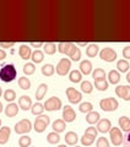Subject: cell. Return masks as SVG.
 I'll return each instance as SVG.
<instances>
[{"label":"cell","instance_id":"18","mask_svg":"<svg viewBox=\"0 0 130 147\" xmlns=\"http://www.w3.org/2000/svg\"><path fill=\"white\" fill-rule=\"evenodd\" d=\"M119 126L122 127V130L124 131V132H130V119L129 118H127L125 115H123V117H120L119 118Z\"/></svg>","mask_w":130,"mask_h":147},{"label":"cell","instance_id":"1","mask_svg":"<svg viewBox=\"0 0 130 147\" xmlns=\"http://www.w3.org/2000/svg\"><path fill=\"white\" fill-rule=\"evenodd\" d=\"M17 76V70L14 64H6L0 69V80L5 84H10Z\"/></svg>","mask_w":130,"mask_h":147},{"label":"cell","instance_id":"22","mask_svg":"<svg viewBox=\"0 0 130 147\" xmlns=\"http://www.w3.org/2000/svg\"><path fill=\"white\" fill-rule=\"evenodd\" d=\"M65 127H66V124H65V121L63 120V119H57L54 123H53V130L55 132H63L65 130Z\"/></svg>","mask_w":130,"mask_h":147},{"label":"cell","instance_id":"49","mask_svg":"<svg viewBox=\"0 0 130 147\" xmlns=\"http://www.w3.org/2000/svg\"><path fill=\"white\" fill-rule=\"evenodd\" d=\"M31 45H32V47H35V48H39V47H42V45H43V43H42V42H32L31 43Z\"/></svg>","mask_w":130,"mask_h":147},{"label":"cell","instance_id":"27","mask_svg":"<svg viewBox=\"0 0 130 147\" xmlns=\"http://www.w3.org/2000/svg\"><path fill=\"white\" fill-rule=\"evenodd\" d=\"M71 47H72V43H59L58 45H57V48H58V52L59 53H62V54H65V55H68V53H69V50L71 49Z\"/></svg>","mask_w":130,"mask_h":147},{"label":"cell","instance_id":"13","mask_svg":"<svg viewBox=\"0 0 130 147\" xmlns=\"http://www.w3.org/2000/svg\"><path fill=\"white\" fill-rule=\"evenodd\" d=\"M18 107H20L22 110H28L32 108V100L28 96H21L18 98Z\"/></svg>","mask_w":130,"mask_h":147},{"label":"cell","instance_id":"15","mask_svg":"<svg viewBox=\"0 0 130 147\" xmlns=\"http://www.w3.org/2000/svg\"><path fill=\"white\" fill-rule=\"evenodd\" d=\"M18 109H20V107H18L16 103H10L5 109V115L9 117V118L16 117L17 113H18Z\"/></svg>","mask_w":130,"mask_h":147},{"label":"cell","instance_id":"25","mask_svg":"<svg viewBox=\"0 0 130 147\" xmlns=\"http://www.w3.org/2000/svg\"><path fill=\"white\" fill-rule=\"evenodd\" d=\"M41 71H42V75H44V76H52L55 71V67L52 64H45V65L42 66Z\"/></svg>","mask_w":130,"mask_h":147},{"label":"cell","instance_id":"55","mask_svg":"<svg viewBox=\"0 0 130 147\" xmlns=\"http://www.w3.org/2000/svg\"><path fill=\"white\" fill-rule=\"evenodd\" d=\"M75 147H80V146H75Z\"/></svg>","mask_w":130,"mask_h":147},{"label":"cell","instance_id":"35","mask_svg":"<svg viewBox=\"0 0 130 147\" xmlns=\"http://www.w3.org/2000/svg\"><path fill=\"white\" fill-rule=\"evenodd\" d=\"M95 136H91V135H87V134H83L82 139H81V144L83 146H91L92 144L95 142Z\"/></svg>","mask_w":130,"mask_h":147},{"label":"cell","instance_id":"20","mask_svg":"<svg viewBox=\"0 0 130 147\" xmlns=\"http://www.w3.org/2000/svg\"><path fill=\"white\" fill-rule=\"evenodd\" d=\"M92 70V64L90 60H83L80 64V72L83 75H89Z\"/></svg>","mask_w":130,"mask_h":147},{"label":"cell","instance_id":"6","mask_svg":"<svg viewBox=\"0 0 130 147\" xmlns=\"http://www.w3.org/2000/svg\"><path fill=\"white\" fill-rule=\"evenodd\" d=\"M109 137H110V141L114 146H120L123 144V139L124 136L122 134V131L119 130L118 127H112L109 130Z\"/></svg>","mask_w":130,"mask_h":147},{"label":"cell","instance_id":"10","mask_svg":"<svg viewBox=\"0 0 130 147\" xmlns=\"http://www.w3.org/2000/svg\"><path fill=\"white\" fill-rule=\"evenodd\" d=\"M76 119V113L70 105H65L63 108V120L65 123H71Z\"/></svg>","mask_w":130,"mask_h":147},{"label":"cell","instance_id":"38","mask_svg":"<svg viewBox=\"0 0 130 147\" xmlns=\"http://www.w3.org/2000/svg\"><path fill=\"white\" fill-rule=\"evenodd\" d=\"M31 142H32L31 137L26 136V135L21 136L20 139H18V145H20V147H30L31 146Z\"/></svg>","mask_w":130,"mask_h":147},{"label":"cell","instance_id":"47","mask_svg":"<svg viewBox=\"0 0 130 147\" xmlns=\"http://www.w3.org/2000/svg\"><path fill=\"white\" fill-rule=\"evenodd\" d=\"M14 44H15L14 42H1L0 43V47H1L3 49H6V48H11Z\"/></svg>","mask_w":130,"mask_h":147},{"label":"cell","instance_id":"46","mask_svg":"<svg viewBox=\"0 0 130 147\" xmlns=\"http://www.w3.org/2000/svg\"><path fill=\"white\" fill-rule=\"evenodd\" d=\"M123 57L125 59H130V45H128V47H125L123 49Z\"/></svg>","mask_w":130,"mask_h":147},{"label":"cell","instance_id":"40","mask_svg":"<svg viewBox=\"0 0 130 147\" xmlns=\"http://www.w3.org/2000/svg\"><path fill=\"white\" fill-rule=\"evenodd\" d=\"M81 90L83 93H91L92 90H93V86H92L90 81H83L81 82Z\"/></svg>","mask_w":130,"mask_h":147},{"label":"cell","instance_id":"17","mask_svg":"<svg viewBox=\"0 0 130 147\" xmlns=\"http://www.w3.org/2000/svg\"><path fill=\"white\" fill-rule=\"evenodd\" d=\"M18 55L21 57V59H25V60L30 59L31 55H32V52H31V49H30L28 45L22 44L20 47V49H18Z\"/></svg>","mask_w":130,"mask_h":147},{"label":"cell","instance_id":"32","mask_svg":"<svg viewBox=\"0 0 130 147\" xmlns=\"http://www.w3.org/2000/svg\"><path fill=\"white\" fill-rule=\"evenodd\" d=\"M47 141L49 142V144H52V145H55V144H58V142L60 141V136L58 132H49L48 136H47Z\"/></svg>","mask_w":130,"mask_h":147},{"label":"cell","instance_id":"12","mask_svg":"<svg viewBox=\"0 0 130 147\" xmlns=\"http://www.w3.org/2000/svg\"><path fill=\"white\" fill-rule=\"evenodd\" d=\"M110 129H112V123H110L109 119H102L97 123V131L102 132V134L109 132Z\"/></svg>","mask_w":130,"mask_h":147},{"label":"cell","instance_id":"5","mask_svg":"<svg viewBox=\"0 0 130 147\" xmlns=\"http://www.w3.org/2000/svg\"><path fill=\"white\" fill-rule=\"evenodd\" d=\"M32 129V123L28 119H22L21 121L15 124V132L16 134H27Z\"/></svg>","mask_w":130,"mask_h":147},{"label":"cell","instance_id":"21","mask_svg":"<svg viewBox=\"0 0 130 147\" xmlns=\"http://www.w3.org/2000/svg\"><path fill=\"white\" fill-rule=\"evenodd\" d=\"M77 140H79V137H77L76 132L69 131V132L65 134V142H66L68 145H75L77 142Z\"/></svg>","mask_w":130,"mask_h":147},{"label":"cell","instance_id":"41","mask_svg":"<svg viewBox=\"0 0 130 147\" xmlns=\"http://www.w3.org/2000/svg\"><path fill=\"white\" fill-rule=\"evenodd\" d=\"M95 87L98 91H107V90H108V82H107L106 80L95 81Z\"/></svg>","mask_w":130,"mask_h":147},{"label":"cell","instance_id":"45","mask_svg":"<svg viewBox=\"0 0 130 147\" xmlns=\"http://www.w3.org/2000/svg\"><path fill=\"white\" fill-rule=\"evenodd\" d=\"M123 144H124V147H130V132H128V134L124 136Z\"/></svg>","mask_w":130,"mask_h":147},{"label":"cell","instance_id":"23","mask_svg":"<svg viewBox=\"0 0 130 147\" xmlns=\"http://www.w3.org/2000/svg\"><path fill=\"white\" fill-rule=\"evenodd\" d=\"M86 121L89 123V124H95V123H98L100 121V113H97V112H90V113H87V115H86Z\"/></svg>","mask_w":130,"mask_h":147},{"label":"cell","instance_id":"51","mask_svg":"<svg viewBox=\"0 0 130 147\" xmlns=\"http://www.w3.org/2000/svg\"><path fill=\"white\" fill-rule=\"evenodd\" d=\"M1 112H3V103L0 102V113H1Z\"/></svg>","mask_w":130,"mask_h":147},{"label":"cell","instance_id":"8","mask_svg":"<svg viewBox=\"0 0 130 147\" xmlns=\"http://www.w3.org/2000/svg\"><path fill=\"white\" fill-rule=\"evenodd\" d=\"M100 58L102 59V60H104V61L112 63V61H114L115 59H117V52L113 50L112 48H104V49L101 50Z\"/></svg>","mask_w":130,"mask_h":147},{"label":"cell","instance_id":"34","mask_svg":"<svg viewBox=\"0 0 130 147\" xmlns=\"http://www.w3.org/2000/svg\"><path fill=\"white\" fill-rule=\"evenodd\" d=\"M129 67H130V65H129L128 60H124V59H123V60H119L117 63V69L120 72H127L129 70Z\"/></svg>","mask_w":130,"mask_h":147},{"label":"cell","instance_id":"16","mask_svg":"<svg viewBox=\"0 0 130 147\" xmlns=\"http://www.w3.org/2000/svg\"><path fill=\"white\" fill-rule=\"evenodd\" d=\"M68 55L70 57V59L72 61H79L81 59V52H80V49H79L75 44H72V47H71L70 50H69Z\"/></svg>","mask_w":130,"mask_h":147},{"label":"cell","instance_id":"4","mask_svg":"<svg viewBox=\"0 0 130 147\" xmlns=\"http://www.w3.org/2000/svg\"><path fill=\"white\" fill-rule=\"evenodd\" d=\"M70 67H71L70 59L64 58V59H60V61L58 63L57 67H55V71H57L58 75L65 76V75H68L69 74V71H70Z\"/></svg>","mask_w":130,"mask_h":147},{"label":"cell","instance_id":"50","mask_svg":"<svg viewBox=\"0 0 130 147\" xmlns=\"http://www.w3.org/2000/svg\"><path fill=\"white\" fill-rule=\"evenodd\" d=\"M127 80H128V82L130 84V71L128 72V75H127Z\"/></svg>","mask_w":130,"mask_h":147},{"label":"cell","instance_id":"19","mask_svg":"<svg viewBox=\"0 0 130 147\" xmlns=\"http://www.w3.org/2000/svg\"><path fill=\"white\" fill-rule=\"evenodd\" d=\"M47 92H48V86L45 84H41L38 86V88H37V91H36V99L41 100L42 98H44V96H45Z\"/></svg>","mask_w":130,"mask_h":147},{"label":"cell","instance_id":"26","mask_svg":"<svg viewBox=\"0 0 130 147\" xmlns=\"http://www.w3.org/2000/svg\"><path fill=\"white\" fill-rule=\"evenodd\" d=\"M31 59H32V61L33 63L39 64V63L43 61L44 54H43V52H41V50H35V52L32 53V55H31Z\"/></svg>","mask_w":130,"mask_h":147},{"label":"cell","instance_id":"44","mask_svg":"<svg viewBox=\"0 0 130 147\" xmlns=\"http://www.w3.org/2000/svg\"><path fill=\"white\" fill-rule=\"evenodd\" d=\"M97 132H98V131H97V129L96 127H87L86 129V131H85V134H87V135H91V136H97Z\"/></svg>","mask_w":130,"mask_h":147},{"label":"cell","instance_id":"39","mask_svg":"<svg viewBox=\"0 0 130 147\" xmlns=\"http://www.w3.org/2000/svg\"><path fill=\"white\" fill-rule=\"evenodd\" d=\"M36 71V66L33 63H26L25 66H24V74L26 75H32V74H35Z\"/></svg>","mask_w":130,"mask_h":147},{"label":"cell","instance_id":"2","mask_svg":"<svg viewBox=\"0 0 130 147\" xmlns=\"http://www.w3.org/2000/svg\"><path fill=\"white\" fill-rule=\"evenodd\" d=\"M100 107H101L102 110H104V112H114V110L118 109L119 103L115 98L109 97V98L102 99L100 102Z\"/></svg>","mask_w":130,"mask_h":147},{"label":"cell","instance_id":"3","mask_svg":"<svg viewBox=\"0 0 130 147\" xmlns=\"http://www.w3.org/2000/svg\"><path fill=\"white\" fill-rule=\"evenodd\" d=\"M50 123V119L48 115H39L38 118H36L35 124H33V129L37 132H43L47 126L49 125Z\"/></svg>","mask_w":130,"mask_h":147},{"label":"cell","instance_id":"11","mask_svg":"<svg viewBox=\"0 0 130 147\" xmlns=\"http://www.w3.org/2000/svg\"><path fill=\"white\" fill-rule=\"evenodd\" d=\"M115 93L124 100H130V86H118L115 88Z\"/></svg>","mask_w":130,"mask_h":147},{"label":"cell","instance_id":"43","mask_svg":"<svg viewBox=\"0 0 130 147\" xmlns=\"http://www.w3.org/2000/svg\"><path fill=\"white\" fill-rule=\"evenodd\" d=\"M96 147H109V142L106 137H100V139L97 140Z\"/></svg>","mask_w":130,"mask_h":147},{"label":"cell","instance_id":"30","mask_svg":"<svg viewBox=\"0 0 130 147\" xmlns=\"http://www.w3.org/2000/svg\"><path fill=\"white\" fill-rule=\"evenodd\" d=\"M18 86H20L21 90H30L31 87V81L30 79H27V77H20L18 79Z\"/></svg>","mask_w":130,"mask_h":147},{"label":"cell","instance_id":"24","mask_svg":"<svg viewBox=\"0 0 130 147\" xmlns=\"http://www.w3.org/2000/svg\"><path fill=\"white\" fill-rule=\"evenodd\" d=\"M98 45L97 44H90L86 49V55L89 58H95L97 54H98Z\"/></svg>","mask_w":130,"mask_h":147},{"label":"cell","instance_id":"31","mask_svg":"<svg viewBox=\"0 0 130 147\" xmlns=\"http://www.w3.org/2000/svg\"><path fill=\"white\" fill-rule=\"evenodd\" d=\"M69 80H70L71 82H74V84H77V82L81 81V72L79 70H74L71 71L70 74H69Z\"/></svg>","mask_w":130,"mask_h":147},{"label":"cell","instance_id":"36","mask_svg":"<svg viewBox=\"0 0 130 147\" xmlns=\"http://www.w3.org/2000/svg\"><path fill=\"white\" fill-rule=\"evenodd\" d=\"M57 50H58V48H57V45H55L54 43H45L44 44V52H45V54L53 55V54H55Z\"/></svg>","mask_w":130,"mask_h":147},{"label":"cell","instance_id":"9","mask_svg":"<svg viewBox=\"0 0 130 147\" xmlns=\"http://www.w3.org/2000/svg\"><path fill=\"white\" fill-rule=\"evenodd\" d=\"M66 96H68V99L70 100L71 103H74V104L79 103L81 100V98H82L81 92H79L77 90L72 88V87H69V88H66Z\"/></svg>","mask_w":130,"mask_h":147},{"label":"cell","instance_id":"33","mask_svg":"<svg viewBox=\"0 0 130 147\" xmlns=\"http://www.w3.org/2000/svg\"><path fill=\"white\" fill-rule=\"evenodd\" d=\"M43 110H44V105L42 103H36L32 105V108H31V112L33 115H41V114L43 113Z\"/></svg>","mask_w":130,"mask_h":147},{"label":"cell","instance_id":"37","mask_svg":"<svg viewBox=\"0 0 130 147\" xmlns=\"http://www.w3.org/2000/svg\"><path fill=\"white\" fill-rule=\"evenodd\" d=\"M4 98H5V100H7V102L12 103V100L16 99V92L14 90H6L4 92Z\"/></svg>","mask_w":130,"mask_h":147},{"label":"cell","instance_id":"48","mask_svg":"<svg viewBox=\"0 0 130 147\" xmlns=\"http://www.w3.org/2000/svg\"><path fill=\"white\" fill-rule=\"evenodd\" d=\"M5 58H6V52L4 49H0V60H3Z\"/></svg>","mask_w":130,"mask_h":147},{"label":"cell","instance_id":"53","mask_svg":"<svg viewBox=\"0 0 130 147\" xmlns=\"http://www.w3.org/2000/svg\"><path fill=\"white\" fill-rule=\"evenodd\" d=\"M58 147H66V146H65V145H60V146H58Z\"/></svg>","mask_w":130,"mask_h":147},{"label":"cell","instance_id":"28","mask_svg":"<svg viewBox=\"0 0 130 147\" xmlns=\"http://www.w3.org/2000/svg\"><path fill=\"white\" fill-rule=\"evenodd\" d=\"M92 77L95 79V81L106 80V72L103 69H95V71L92 72Z\"/></svg>","mask_w":130,"mask_h":147},{"label":"cell","instance_id":"42","mask_svg":"<svg viewBox=\"0 0 130 147\" xmlns=\"http://www.w3.org/2000/svg\"><path fill=\"white\" fill-rule=\"evenodd\" d=\"M79 108H80L81 113H90V112H92L93 105H92V103H90V102H85V103H81Z\"/></svg>","mask_w":130,"mask_h":147},{"label":"cell","instance_id":"52","mask_svg":"<svg viewBox=\"0 0 130 147\" xmlns=\"http://www.w3.org/2000/svg\"><path fill=\"white\" fill-rule=\"evenodd\" d=\"M3 94V90H1V87H0V96Z\"/></svg>","mask_w":130,"mask_h":147},{"label":"cell","instance_id":"29","mask_svg":"<svg viewBox=\"0 0 130 147\" xmlns=\"http://www.w3.org/2000/svg\"><path fill=\"white\" fill-rule=\"evenodd\" d=\"M108 79H109V82L110 84H118L119 80H120V75H119V71H115V70H112V71H109L108 74Z\"/></svg>","mask_w":130,"mask_h":147},{"label":"cell","instance_id":"14","mask_svg":"<svg viewBox=\"0 0 130 147\" xmlns=\"http://www.w3.org/2000/svg\"><path fill=\"white\" fill-rule=\"evenodd\" d=\"M11 130L9 126H4L0 127V145H5L9 141V137H10Z\"/></svg>","mask_w":130,"mask_h":147},{"label":"cell","instance_id":"54","mask_svg":"<svg viewBox=\"0 0 130 147\" xmlns=\"http://www.w3.org/2000/svg\"><path fill=\"white\" fill-rule=\"evenodd\" d=\"M0 126H1V119H0Z\"/></svg>","mask_w":130,"mask_h":147},{"label":"cell","instance_id":"7","mask_svg":"<svg viewBox=\"0 0 130 147\" xmlns=\"http://www.w3.org/2000/svg\"><path fill=\"white\" fill-rule=\"evenodd\" d=\"M44 105V109L45 110H49V112H53V110H59L62 108V100L58 97H52L49 98L48 100H45Z\"/></svg>","mask_w":130,"mask_h":147}]
</instances>
